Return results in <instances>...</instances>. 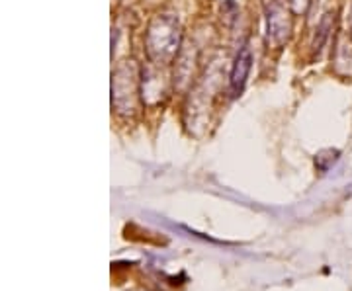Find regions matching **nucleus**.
I'll list each match as a JSON object with an SVG mask.
<instances>
[{
    "label": "nucleus",
    "mask_w": 352,
    "mask_h": 291,
    "mask_svg": "<svg viewBox=\"0 0 352 291\" xmlns=\"http://www.w3.org/2000/svg\"><path fill=\"white\" fill-rule=\"evenodd\" d=\"M168 38H178L175 24L166 18L157 20L149 30V51L153 57L166 59V57L175 55L178 41H168Z\"/></svg>",
    "instance_id": "f257e3e1"
},
{
    "label": "nucleus",
    "mask_w": 352,
    "mask_h": 291,
    "mask_svg": "<svg viewBox=\"0 0 352 291\" xmlns=\"http://www.w3.org/2000/svg\"><path fill=\"white\" fill-rule=\"evenodd\" d=\"M252 65V53L249 45H245L239 51L235 65H233V71H231V92L233 96H239L245 84H247V78H249V71H251Z\"/></svg>",
    "instance_id": "f03ea898"
},
{
    "label": "nucleus",
    "mask_w": 352,
    "mask_h": 291,
    "mask_svg": "<svg viewBox=\"0 0 352 291\" xmlns=\"http://www.w3.org/2000/svg\"><path fill=\"white\" fill-rule=\"evenodd\" d=\"M288 30L289 24L286 22V16H284V10L282 8H272V12L268 14V36L272 38H278L280 36V41L288 38Z\"/></svg>",
    "instance_id": "7ed1b4c3"
}]
</instances>
